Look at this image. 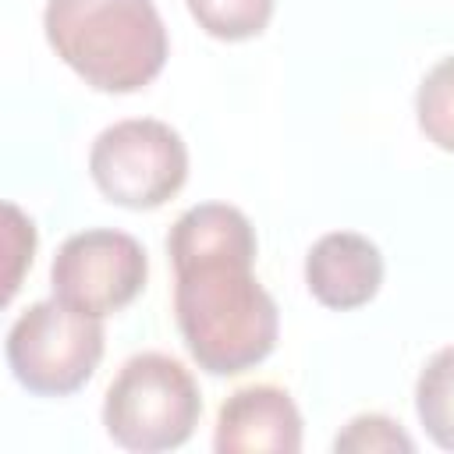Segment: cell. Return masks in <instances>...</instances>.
I'll list each match as a JSON object with an SVG mask.
<instances>
[{"mask_svg": "<svg viewBox=\"0 0 454 454\" xmlns=\"http://www.w3.org/2000/svg\"><path fill=\"white\" fill-rule=\"evenodd\" d=\"M174 319L199 369L238 376L255 369L277 344L280 316L270 291L255 280V231L227 202L184 209L170 234Z\"/></svg>", "mask_w": 454, "mask_h": 454, "instance_id": "6da1fadb", "label": "cell"}, {"mask_svg": "<svg viewBox=\"0 0 454 454\" xmlns=\"http://www.w3.org/2000/svg\"><path fill=\"white\" fill-rule=\"evenodd\" d=\"M43 28L57 57L99 92H138L167 64L153 0H46Z\"/></svg>", "mask_w": 454, "mask_h": 454, "instance_id": "7a4b0ae2", "label": "cell"}, {"mask_svg": "<svg viewBox=\"0 0 454 454\" xmlns=\"http://www.w3.org/2000/svg\"><path fill=\"white\" fill-rule=\"evenodd\" d=\"M202 415L192 372L160 351H142L121 365L103 401V426L124 450L156 454L188 443Z\"/></svg>", "mask_w": 454, "mask_h": 454, "instance_id": "3957f363", "label": "cell"}, {"mask_svg": "<svg viewBox=\"0 0 454 454\" xmlns=\"http://www.w3.org/2000/svg\"><path fill=\"white\" fill-rule=\"evenodd\" d=\"M4 355L25 390L64 397L92 380L103 358V323L60 298H46L11 323Z\"/></svg>", "mask_w": 454, "mask_h": 454, "instance_id": "277c9868", "label": "cell"}, {"mask_svg": "<svg viewBox=\"0 0 454 454\" xmlns=\"http://www.w3.org/2000/svg\"><path fill=\"white\" fill-rule=\"evenodd\" d=\"M89 174L110 202L124 209H156L181 192L188 177V149L170 124L131 117L96 135Z\"/></svg>", "mask_w": 454, "mask_h": 454, "instance_id": "5b68a950", "label": "cell"}, {"mask_svg": "<svg viewBox=\"0 0 454 454\" xmlns=\"http://www.w3.org/2000/svg\"><path fill=\"white\" fill-rule=\"evenodd\" d=\"M145 277H149L145 248L131 234L110 227L71 234L57 248L50 266L53 298L99 319L131 305L142 294Z\"/></svg>", "mask_w": 454, "mask_h": 454, "instance_id": "8992f818", "label": "cell"}, {"mask_svg": "<svg viewBox=\"0 0 454 454\" xmlns=\"http://www.w3.org/2000/svg\"><path fill=\"white\" fill-rule=\"evenodd\" d=\"M216 454H298L301 450V411L287 390L252 383L234 390L213 429Z\"/></svg>", "mask_w": 454, "mask_h": 454, "instance_id": "52a82bcc", "label": "cell"}, {"mask_svg": "<svg viewBox=\"0 0 454 454\" xmlns=\"http://www.w3.org/2000/svg\"><path fill=\"white\" fill-rule=\"evenodd\" d=\"M305 284L312 298L326 309H358L372 301L383 284V255L365 234H323L305 255Z\"/></svg>", "mask_w": 454, "mask_h": 454, "instance_id": "ba28073f", "label": "cell"}, {"mask_svg": "<svg viewBox=\"0 0 454 454\" xmlns=\"http://www.w3.org/2000/svg\"><path fill=\"white\" fill-rule=\"evenodd\" d=\"M415 411L429 440L443 450H454V344L440 348L419 372Z\"/></svg>", "mask_w": 454, "mask_h": 454, "instance_id": "9c48e42d", "label": "cell"}, {"mask_svg": "<svg viewBox=\"0 0 454 454\" xmlns=\"http://www.w3.org/2000/svg\"><path fill=\"white\" fill-rule=\"evenodd\" d=\"M415 114L422 135L436 149L454 153V57H443L436 67L426 71L415 96Z\"/></svg>", "mask_w": 454, "mask_h": 454, "instance_id": "30bf717a", "label": "cell"}, {"mask_svg": "<svg viewBox=\"0 0 454 454\" xmlns=\"http://www.w3.org/2000/svg\"><path fill=\"white\" fill-rule=\"evenodd\" d=\"M277 0H188L192 18L216 39L238 43L259 35L273 18Z\"/></svg>", "mask_w": 454, "mask_h": 454, "instance_id": "8fae6325", "label": "cell"}, {"mask_svg": "<svg viewBox=\"0 0 454 454\" xmlns=\"http://www.w3.org/2000/svg\"><path fill=\"white\" fill-rule=\"evenodd\" d=\"M337 454H411V436L387 415H355L333 440Z\"/></svg>", "mask_w": 454, "mask_h": 454, "instance_id": "7c38bea8", "label": "cell"}, {"mask_svg": "<svg viewBox=\"0 0 454 454\" xmlns=\"http://www.w3.org/2000/svg\"><path fill=\"white\" fill-rule=\"evenodd\" d=\"M4 213H7V248H11V259H14V266L7 270V291H4V298H11V294L18 291V280H21V262H25V259L32 262V252H35V227H32V220L21 216L18 206H7Z\"/></svg>", "mask_w": 454, "mask_h": 454, "instance_id": "4fadbf2b", "label": "cell"}]
</instances>
